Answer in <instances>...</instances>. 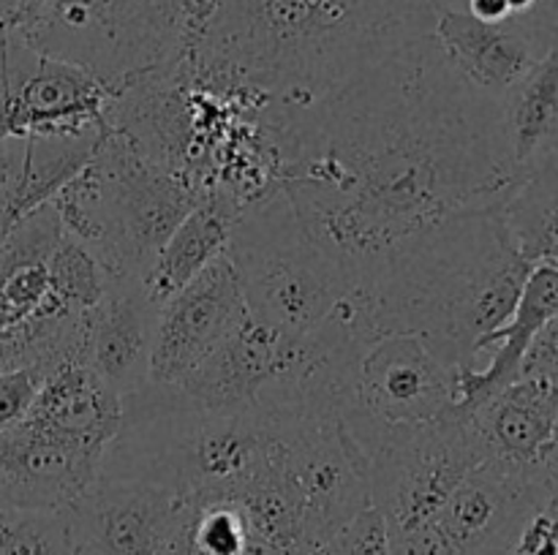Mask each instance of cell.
Masks as SVG:
<instances>
[{
  "label": "cell",
  "instance_id": "obj_26",
  "mask_svg": "<svg viewBox=\"0 0 558 555\" xmlns=\"http://www.w3.org/2000/svg\"><path fill=\"white\" fill-rule=\"evenodd\" d=\"M47 375V370L38 368V365L0 373V430L14 428L16 422H22L31 414Z\"/></svg>",
  "mask_w": 558,
  "mask_h": 555
},
{
  "label": "cell",
  "instance_id": "obj_21",
  "mask_svg": "<svg viewBox=\"0 0 558 555\" xmlns=\"http://www.w3.org/2000/svg\"><path fill=\"white\" fill-rule=\"evenodd\" d=\"M505 221L529 261L558 264V145L515 185Z\"/></svg>",
  "mask_w": 558,
  "mask_h": 555
},
{
  "label": "cell",
  "instance_id": "obj_1",
  "mask_svg": "<svg viewBox=\"0 0 558 555\" xmlns=\"http://www.w3.org/2000/svg\"><path fill=\"white\" fill-rule=\"evenodd\" d=\"M259 118L300 223L363 294L436 229L501 207L518 185L499 103L434 33L311 107Z\"/></svg>",
  "mask_w": 558,
  "mask_h": 555
},
{
  "label": "cell",
  "instance_id": "obj_8",
  "mask_svg": "<svg viewBox=\"0 0 558 555\" xmlns=\"http://www.w3.org/2000/svg\"><path fill=\"white\" fill-rule=\"evenodd\" d=\"M114 85L27 38L0 33V147L107 128Z\"/></svg>",
  "mask_w": 558,
  "mask_h": 555
},
{
  "label": "cell",
  "instance_id": "obj_18",
  "mask_svg": "<svg viewBox=\"0 0 558 555\" xmlns=\"http://www.w3.org/2000/svg\"><path fill=\"white\" fill-rule=\"evenodd\" d=\"M243 207V201L223 190H210L202 196L199 205L174 226L153 259L150 270L142 278L153 303H167L227 250L232 226Z\"/></svg>",
  "mask_w": 558,
  "mask_h": 555
},
{
  "label": "cell",
  "instance_id": "obj_7",
  "mask_svg": "<svg viewBox=\"0 0 558 555\" xmlns=\"http://www.w3.org/2000/svg\"><path fill=\"white\" fill-rule=\"evenodd\" d=\"M456 375L425 337L374 330L354 354L338 424L368 462L381 446L445 419L456 406Z\"/></svg>",
  "mask_w": 558,
  "mask_h": 555
},
{
  "label": "cell",
  "instance_id": "obj_6",
  "mask_svg": "<svg viewBox=\"0 0 558 555\" xmlns=\"http://www.w3.org/2000/svg\"><path fill=\"white\" fill-rule=\"evenodd\" d=\"M251 319L289 337L322 330L365 297L311 239L281 185L240 210L227 250Z\"/></svg>",
  "mask_w": 558,
  "mask_h": 555
},
{
  "label": "cell",
  "instance_id": "obj_10",
  "mask_svg": "<svg viewBox=\"0 0 558 555\" xmlns=\"http://www.w3.org/2000/svg\"><path fill=\"white\" fill-rule=\"evenodd\" d=\"M248 319L238 270L221 254L194 281L158 305L150 384H180Z\"/></svg>",
  "mask_w": 558,
  "mask_h": 555
},
{
  "label": "cell",
  "instance_id": "obj_19",
  "mask_svg": "<svg viewBox=\"0 0 558 555\" xmlns=\"http://www.w3.org/2000/svg\"><path fill=\"white\" fill-rule=\"evenodd\" d=\"M499 136L518 183L558 145V38L499 101Z\"/></svg>",
  "mask_w": 558,
  "mask_h": 555
},
{
  "label": "cell",
  "instance_id": "obj_23",
  "mask_svg": "<svg viewBox=\"0 0 558 555\" xmlns=\"http://www.w3.org/2000/svg\"><path fill=\"white\" fill-rule=\"evenodd\" d=\"M0 555H69L63 511L0 509Z\"/></svg>",
  "mask_w": 558,
  "mask_h": 555
},
{
  "label": "cell",
  "instance_id": "obj_15",
  "mask_svg": "<svg viewBox=\"0 0 558 555\" xmlns=\"http://www.w3.org/2000/svg\"><path fill=\"white\" fill-rule=\"evenodd\" d=\"M434 38L452 69L496 103L548 52V44L521 27L494 25L458 9H436Z\"/></svg>",
  "mask_w": 558,
  "mask_h": 555
},
{
  "label": "cell",
  "instance_id": "obj_32",
  "mask_svg": "<svg viewBox=\"0 0 558 555\" xmlns=\"http://www.w3.org/2000/svg\"><path fill=\"white\" fill-rule=\"evenodd\" d=\"M463 0H434L436 9H461Z\"/></svg>",
  "mask_w": 558,
  "mask_h": 555
},
{
  "label": "cell",
  "instance_id": "obj_11",
  "mask_svg": "<svg viewBox=\"0 0 558 555\" xmlns=\"http://www.w3.org/2000/svg\"><path fill=\"white\" fill-rule=\"evenodd\" d=\"M183 498L142 479L98 477L63 511L69 555H167Z\"/></svg>",
  "mask_w": 558,
  "mask_h": 555
},
{
  "label": "cell",
  "instance_id": "obj_12",
  "mask_svg": "<svg viewBox=\"0 0 558 555\" xmlns=\"http://www.w3.org/2000/svg\"><path fill=\"white\" fill-rule=\"evenodd\" d=\"M101 457L25 417L0 430V509H65L96 482Z\"/></svg>",
  "mask_w": 558,
  "mask_h": 555
},
{
  "label": "cell",
  "instance_id": "obj_24",
  "mask_svg": "<svg viewBox=\"0 0 558 555\" xmlns=\"http://www.w3.org/2000/svg\"><path fill=\"white\" fill-rule=\"evenodd\" d=\"M501 555H558V490H539L529 501Z\"/></svg>",
  "mask_w": 558,
  "mask_h": 555
},
{
  "label": "cell",
  "instance_id": "obj_3",
  "mask_svg": "<svg viewBox=\"0 0 558 555\" xmlns=\"http://www.w3.org/2000/svg\"><path fill=\"white\" fill-rule=\"evenodd\" d=\"M532 267L507 229L505 205L469 212L387 267L365 294L371 321L425 337L452 368L477 365V343L510 319Z\"/></svg>",
  "mask_w": 558,
  "mask_h": 555
},
{
  "label": "cell",
  "instance_id": "obj_22",
  "mask_svg": "<svg viewBox=\"0 0 558 555\" xmlns=\"http://www.w3.org/2000/svg\"><path fill=\"white\" fill-rule=\"evenodd\" d=\"M47 275L49 294L74 313L96 308L107 288V272L101 261L71 234H63L58 248L49 256Z\"/></svg>",
  "mask_w": 558,
  "mask_h": 555
},
{
  "label": "cell",
  "instance_id": "obj_17",
  "mask_svg": "<svg viewBox=\"0 0 558 555\" xmlns=\"http://www.w3.org/2000/svg\"><path fill=\"white\" fill-rule=\"evenodd\" d=\"M27 419L104 455L123 422V397L85 359H65L44 379Z\"/></svg>",
  "mask_w": 558,
  "mask_h": 555
},
{
  "label": "cell",
  "instance_id": "obj_2",
  "mask_svg": "<svg viewBox=\"0 0 558 555\" xmlns=\"http://www.w3.org/2000/svg\"><path fill=\"white\" fill-rule=\"evenodd\" d=\"M434 0H196L183 65L251 112H294L430 36Z\"/></svg>",
  "mask_w": 558,
  "mask_h": 555
},
{
  "label": "cell",
  "instance_id": "obj_9",
  "mask_svg": "<svg viewBox=\"0 0 558 555\" xmlns=\"http://www.w3.org/2000/svg\"><path fill=\"white\" fill-rule=\"evenodd\" d=\"M483 462L466 414L452 408L430 428L381 446L368 460L371 506L385 517L390 539L428 526L452 490Z\"/></svg>",
  "mask_w": 558,
  "mask_h": 555
},
{
  "label": "cell",
  "instance_id": "obj_25",
  "mask_svg": "<svg viewBox=\"0 0 558 555\" xmlns=\"http://www.w3.org/2000/svg\"><path fill=\"white\" fill-rule=\"evenodd\" d=\"M316 550L319 555H392L390 528L374 506H365Z\"/></svg>",
  "mask_w": 558,
  "mask_h": 555
},
{
  "label": "cell",
  "instance_id": "obj_30",
  "mask_svg": "<svg viewBox=\"0 0 558 555\" xmlns=\"http://www.w3.org/2000/svg\"><path fill=\"white\" fill-rule=\"evenodd\" d=\"M16 163H20V152H16L11 145L0 147V188L9 185V180L14 177Z\"/></svg>",
  "mask_w": 558,
  "mask_h": 555
},
{
  "label": "cell",
  "instance_id": "obj_5",
  "mask_svg": "<svg viewBox=\"0 0 558 555\" xmlns=\"http://www.w3.org/2000/svg\"><path fill=\"white\" fill-rule=\"evenodd\" d=\"M202 196L153 161L125 131L107 125L96 156L52 201L65 234L80 239L107 275L145 278L161 245Z\"/></svg>",
  "mask_w": 558,
  "mask_h": 555
},
{
  "label": "cell",
  "instance_id": "obj_14",
  "mask_svg": "<svg viewBox=\"0 0 558 555\" xmlns=\"http://www.w3.org/2000/svg\"><path fill=\"white\" fill-rule=\"evenodd\" d=\"M156 316L140 275H107L101 303L85 310V362L120 397L150 384Z\"/></svg>",
  "mask_w": 558,
  "mask_h": 555
},
{
  "label": "cell",
  "instance_id": "obj_28",
  "mask_svg": "<svg viewBox=\"0 0 558 555\" xmlns=\"http://www.w3.org/2000/svg\"><path fill=\"white\" fill-rule=\"evenodd\" d=\"M52 0H14V33H25L47 14Z\"/></svg>",
  "mask_w": 558,
  "mask_h": 555
},
{
  "label": "cell",
  "instance_id": "obj_4",
  "mask_svg": "<svg viewBox=\"0 0 558 555\" xmlns=\"http://www.w3.org/2000/svg\"><path fill=\"white\" fill-rule=\"evenodd\" d=\"M278 455L272 419L210 411L174 386L147 384L123 397V422L98 477L142 479L180 498L243 495L276 471Z\"/></svg>",
  "mask_w": 558,
  "mask_h": 555
},
{
  "label": "cell",
  "instance_id": "obj_31",
  "mask_svg": "<svg viewBox=\"0 0 558 555\" xmlns=\"http://www.w3.org/2000/svg\"><path fill=\"white\" fill-rule=\"evenodd\" d=\"M14 27V0H0V33Z\"/></svg>",
  "mask_w": 558,
  "mask_h": 555
},
{
  "label": "cell",
  "instance_id": "obj_29",
  "mask_svg": "<svg viewBox=\"0 0 558 555\" xmlns=\"http://www.w3.org/2000/svg\"><path fill=\"white\" fill-rule=\"evenodd\" d=\"M543 484L545 490H558V408H556L554 433H550V444L543 460Z\"/></svg>",
  "mask_w": 558,
  "mask_h": 555
},
{
  "label": "cell",
  "instance_id": "obj_27",
  "mask_svg": "<svg viewBox=\"0 0 558 555\" xmlns=\"http://www.w3.org/2000/svg\"><path fill=\"white\" fill-rule=\"evenodd\" d=\"M521 375H532V379H548L558 384V310L545 321L543 330L534 335L532 346H529L526 357L521 362Z\"/></svg>",
  "mask_w": 558,
  "mask_h": 555
},
{
  "label": "cell",
  "instance_id": "obj_16",
  "mask_svg": "<svg viewBox=\"0 0 558 555\" xmlns=\"http://www.w3.org/2000/svg\"><path fill=\"white\" fill-rule=\"evenodd\" d=\"M558 310V264L537 261L529 272L510 319L477 343V365H461L456 375V411H472L480 403L518 379L534 335Z\"/></svg>",
  "mask_w": 558,
  "mask_h": 555
},
{
  "label": "cell",
  "instance_id": "obj_13",
  "mask_svg": "<svg viewBox=\"0 0 558 555\" xmlns=\"http://www.w3.org/2000/svg\"><path fill=\"white\" fill-rule=\"evenodd\" d=\"M556 408L558 384L521 375L466 411V422L483 460L545 490L543 460L554 433Z\"/></svg>",
  "mask_w": 558,
  "mask_h": 555
},
{
  "label": "cell",
  "instance_id": "obj_20",
  "mask_svg": "<svg viewBox=\"0 0 558 555\" xmlns=\"http://www.w3.org/2000/svg\"><path fill=\"white\" fill-rule=\"evenodd\" d=\"M167 555H276L259 542L240 495L183 498Z\"/></svg>",
  "mask_w": 558,
  "mask_h": 555
}]
</instances>
